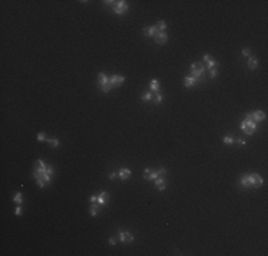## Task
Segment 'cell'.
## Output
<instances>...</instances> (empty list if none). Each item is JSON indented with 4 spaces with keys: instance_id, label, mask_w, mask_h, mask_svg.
Masks as SVG:
<instances>
[{
    "instance_id": "1",
    "label": "cell",
    "mask_w": 268,
    "mask_h": 256,
    "mask_svg": "<svg viewBox=\"0 0 268 256\" xmlns=\"http://www.w3.org/2000/svg\"><path fill=\"white\" fill-rule=\"evenodd\" d=\"M190 71H191V77L197 80L198 83L201 81V79L204 77V71H206V67L202 63H193L190 67Z\"/></svg>"
},
{
    "instance_id": "2",
    "label": "cell",
    "mask_w": 268,
    "mask_h": 256,
    "mask_svg": "<svg viewBox=\"0 0 268 256\" xmlns=\"http://www.w3.org/2000/svg\"><path fill=\"white\" fill-rule=\"evenodd\" d=\"M255 130H257V123H254L252 120L245 118V120L241 123V131H243L245 135H252V134L255 132Z\"/></svg>"
},
{
    "instance_id": "3",
    "label": "cell",
    "mask_w": 268,
    "mask_h": 256,
    "mask_svg": "<svg viewBox=\"0 0 268 256\" xmlns=\"http://www.w3.org/2000/svg\"><path fill=\"white\" fill-rule=\"evenodd\" d=\"M99 86L101 87V91H103V93H108V91L111 90L110 77H107L104 73H100L99 74Z\"/></svg>"
},
{
    "instance_id": "4",
    "label": "cell",
    "mask_w": 268,
    "mask_h": 256,
    "mask_svg": "<svg viewBox=\"0 0 268 256\" xmlns=\"http://www.w3.org/2000/svg\"><path fill=\"white\" fill-rule=\"evenodd\" d=\"M264 184V179L258 175V174H251L248 175V186L250 188H258Z\"/></svg>"
},
{
    "instance_id": "5",
    "label": "cell",
    "mask_w": 268,
    "mask_h": 256,
    "mask_svg": "<svg viewBox=\"0 0 268 256\" xmlns=\"http://www.w3.org/2000/svg\"><path fill=\"white\" fill-rule=\"evenodd\" d=\"M113 10H114L115 14H124V13L128 10L127 2H124V0H120V2H114V4H113Z\"/></svg>"
},
{
    "instance_id": "6",
    "label": "cell",
    "mask_w": 268,
    "mask_h": 256,
    "mask_svg": "<svg viewBox=\"0 0 268 256\" xmlns=\"http://www.w3.org/2000/svg\"><path fill=\"white\" fill-rule=\"evenodd\" d=\"M119 239L123 242V243H131L134 240V235H131L128 231H120L119 232Z\"/></svg>"
},
{
    "instance_id": "7",
    "label": "cell",
    "mask_w": 268,
    "mask_h": 256,
    "mask_svg": "<svg viewBox=\"0 0 268 256\" xmlns=\"http://www.w3.org/2000/svg\"><path fill=\"white\" fill-rule=\"evenodd\" d=\"M248 120H252L254 123H261L265 120V112L264 111H254L252 114H247Z\"/></svg>"
},
{
    "instance_id": "8",
    "label": "cell",
    "mask_w": 268,
    "mask_h": 256,
    "mask_svg": "<svg viewBox=\"0 0 268 256\" xmlns=\"http://www.w3.org/2000/svg\"><path fill=\"white\" fill-rule=\"evenodd\" d=\"M202 61L207 63V68H208V70H211V68H217V67H218L217 60H215L214 57H211L210 54H206V56L202 57Z\"/></svg>"
},
{
    "instance_id": "9",
    "label": "cell",
    "mask_w": 268,
    "mask_h": 256,
    "mask_svg": "<svg viewBox=\"0 0 268 256\" xmlns=\"http://www.w3.org/2000/svg\"><path fill=\"white\" fill-rule=\"evenodd\" d=\"M143 177L145 178V179H149V181H156L157 178L160 177V172L158 171H151V170H144V174H143Z\"/></svg>"
},
{
    "instance_id": "10",
    "label": "cell",
    "mask_w": 268,
    "mask_h": 256,
    "mask_svg": "<svg viewBox=\"0 0 268 256\" xmlns=\"http://www.w3.org/2000/svg\"><path fill=\"white\" fill-rule=\"evenodd\" d=\"M108 202V192H106V191H103L100 195H97V203H99L100 207H104V205H107Z\"/></svg>"
},
{
    "instance_id": "11",
    "label": "cell",
    "mask_w": 268,
    "mask_h": 256,
    "mask_svg": "<svg viewBox=\"0 0 268 256\" xmlns=\"http://www.w3.org/2000/svg\"><path fill=\"white\" fill-rule=\"evenodd\" d=\"M124 77L123 75H111L110 77V84H111V88L113 87H117V86H121L124 83Z\"/></svg>"
},
{
    "instance_id": "12",
    "label": "cell",
    "mask_w": 268,
    "mask_h": 256,
    "mask_svg": "<svg viewBox=\"0 0 268 256\" xmlns=\"http://www.w3.org/2000/svg\"><path fill=\"white\" fill-rule=\"evenodd\" d=\"M143 33H144L145 37H156V34L158 33V30H157L156 26H149V27H145V29L143 30Z\"/></svg>"
},
{
    "instance_id": "13",
    "label": "cell",
    "mask_w": 268,
    "mask_h": 256,
    "mask_svg": "<svg viewBox=\"0 0 268 256\" xmlns=\"http://www.w3.org/2000/svg\"><path fill=\"white\" fill-rule=\"evenodd\" d=\"M167 40H168V34L165 33V31H158V33L156 34V43L157 44H164Z\"/></svg>"
},
{
    "instance_id": "14",
    "label": "cell",
    "mask_w": 268,
    "mask_h": 256,
    "mask_svg": "<svg viewBox=\"0 0 268 256\" xmlns=\"http://www.w3.org/2000/svg\"><path fill=\"white\" fill-rule=\"evenodd\" d=\"M33 178L37 181V185L40 186V188H44L47 184H46V181H44V178H43V175H41L40 172H37V171H34L33 170Z\"/></svg>"
},
{
    "instance_id": "15",
    "label": "cell",
    "mask_w": 268,
    "mask_h": 256,
    "mask_svg": "<svg viewBox=\"0 0 268 256\" xmlns=\"http://www.w3.org/2000/svg\"><path fill=\"white\" fill-rule=\"evenodd\" d=\"M119 177L121 178V179H128V178L131 177V171L128 170V168H121V170L119 171Z\"/></svg>"
},
{
    "instance_id": "16",
    "label": "cell",
    "mask_w": 268,
    "mask_h": 256,
    "mask_svg": "<svg viewBox=\"0 0 268 256\" xmlns=\"http://www.w3.org/2000/svg\"><path fill=\"white\" fill-rule=\"evenodd\" d=\"M150 90L153 91V93H158V90H160V81L156 79L151 80L150 81Z\"/></svg>"
},
{
    "instance_id": "17",
    "label": "cell",
    "mask_w": 268,
    "mask_h": 256,
    "mask_svg": "<svg viewBox=\"0 0 268 256\" xmlns=\"http://www.w3.org/2000/svg\"><path fill=\"white\" fill-rule=\"evenodd\" d=\"M198 81L195 79H194V77H186V79H184V86L187 87V88H190V87H194L195 86V84H197Z\"/></svg>"
},
{
    "instance_id": "18",
    "label": "cell",
    "mask_w": 268,
    "mask_h": 256,
    "mask_svg": "<svg viewBox=\"0 0 268 256\" xmlns=\"http://www.w3.org/2000/svg\"><path fill=\"white\" fill-rule=\"evenodd\" d=\"M248 68L250 70H255L257 67H258V60H257L255 57H248Z\"/></svg>"
},
{
    "instance_id": "19",
    "label": "cell",
    "mask_w": 268,
    "mask_h": 256,
    "mask_svg": "<svg viewBox=\"0 0 268 256\" xmlns=\"http://www.w3.org/2000/svg\"><path fill=\"white\" fill-rule=\"evenodd\" d=\"M156 186H157V188H158L160 191H164V189H165V179L161 177V175L156 179Z\"/></svg>"
},
{
    "instance_id": "20",
    "label": "cell",
    "mask_w": 268,
    "mask_h": 256,
    "mask_svg": "<svg viewBox=\"0 0 268 256\" xmlns=\"http://www.w3.org/2000/svg\"><path fill=\"white\" fill-rule=\"evenodd\" d=\"M99 212H100V205L97 202H93V205L90 207V215L91 216H97Z\"/></svg>"
},
{
    "instance_id": "21",
    "label": "cell",
    "mask_w": 268,
    "mask_h": 256,
    "mask_svg": "<svg viewBox=\"0 0 268 256\" xmlns=\"http://www.w3.org/2000/svg\"><path fill=\"white\" fill-rule=\"evenodd\" d=\"M153 97H154L153 91H147V93H144V94H143L141 100H143V101H151V100H153Z\"/></svg>"
},
{
    "instance_id": "22",
    "label": "cell",
    "mask_w": 268,
    "mask_h": 256,
    "mask_svg": "<svg viewBox=\"0 0 268 256\" xmlns=\"http://www.w3.org/2000/svg\"><path fill=\"white\" fill-rule=\"evenodd\" d=\"M157 30H158V31H165V29H167V23H165L164 20H160L158 21V23H157Z\"/></svg>"
},
{
    "instance_id": "23",
    "label": "cell",
    "mask_w": 268,
    "mask_h": 256,
    "mask_svg": "<svg viewBox=\"0 0 268 256\" xmlns=\"http://www.w3.org/2000/svg\"><path fill=\"white\" fill-rule=\"evenodd\" d=\"M46 141H47V142L50 144V147H53V148H57L59 144H60L57 138H49V140H46Z\"/></svg>"
},
{
    "instance_id": "24",
    "label": "cell",
    "mask_w": 268,
    "mask_h": 256,
    "mask_svg": "<svg viewBox=\"0 0 268 256\" xmlns=\"http://www.w3.org/2000/svg\"><path fill=\"white\" fill-rule=\"evenodd\" d=\"M13 201H14L17 205H21V201H23V198H21V194H20V192H17V194L13 196Z\"/></svg>"
},
{
    "instance_id": "25",
    "label": "cell",
    "mask_w": 268,
    "mask_h": 256,
    "mask_svg": "<svg viewBox=\"0 0 268 256\" xmlns=\"http://www.w3.org/2000/svg\"><path fill=\"white\" fill-rule=\"evenodd\" d=\"M223 142H224V144H234V142H235V138H232V137H230V135H228V137H224V138H223Z\"/></svg>"
},
{
    "instance_id": "26",
    "label": "cell",
    "mask_w": 268,
    "mask_h": 256,
    "mask_svg": "<svg viewBox=\"0 0 268 256\" xmlns=\"http://www.w3.org/2000/svg\"><path fill=\"white\" fill-rule=\"evenodd\" d=\"M153 100H154V103L156 104H160L161 101H163V95H161L160 93H156V95L153 97Z\"/></svg>"
},
{
    "instance_id": "27",
    "label": "cell",
    "mask_w": 268,
    "mask_h": 256,
    "mask_svg": "<svg viewBox=\"0 0 268 256\" xmlns=\"http://www.w3.org/2000/svg\"><path fill=\"white\" fill-rule=\"evenodd\" d=\"M217 74H218V70H217V68H211L210 70V79H215Z\"/></svg>"
},
{
    "instance_id": "28",
    "label": "cell",
    "mask_w": 268,
    "mask_h": 256,
    "mask_svg": "<svg viewBox=\"0 0 268 256\" xmlns=\"http://www.w3.org/2000/svg\"><path fill=\"white\" fill-rule=\"evenodd\" d=\"M37 141H39V142H43V141H46V134H44V132H39Z\"/></svg>"
},
{
    "instance_id": "29",
    "label": "cell",
    "mask_w": 268,
    "mask_h": 256,
    "mask_svg": "<svg viewBox=\"0 0 268 256\" xmlns=\"http://www.w3.org/2000/svg\"><path fill=\"white\" fill-rule=\"evenodd\" d=\"M250 53H251V51H250V49H243V54H244V56L250 57Z\"/></svg>"
},
{
    "instance_id": "30",
    "label": "cell",
    "mask_w": 268,
    "mask_h": 256,
    "mask_svg": "<svg viewBox=\"0 0 268 256\" xmlns=\"http://www.w3.org/2000/svg\"><path fill=\"white\" fill-rule=\"evenodd\" d=\"M16 215L17 216H20L21 215V207L20 205H17V208H16Z\"/></svg>"
},
{
    "instance_id": "31",
    "label": "cell",
    "mask_w": 268,
    "mask_h": 256,
    "mask_svg": "<svg viewBox=\"0 0 268 256\" xmlns=\"http://www.w3.org/2000/svg\"><path fill=\"white\" fill-rule=\"evenodd\" d=\"M90 202L93 203V202H97V195H91L90 196Z\"/></svg>"
},
{
    "instance_id": "32",
    "label": "cell",
    "mask_w": 268,
    "mask_h": 256,
    "mask_svg": "<svg viewBox=\"0 0 268 256\" xmlns=\"http://www.w3.org/2000/svg\"><path fill=\"white\" fill-rule=\"evenodd\" d=\"M108 242H110V245H113V246H114V245L117 243V240H115V238H110V239H108Z\"/></svg>"
},
{
    "instance_id": "33",
    "label": "cell",
    "mask_w": 268,
    "mask_h": 256,
    "mask_svg": "<svg viewBox=\"0 0 268 256\" xmlns=\"http://www.w3.org/2000/svg\"><path fill=\"white\" fill-rule=\"evenodd\" d=\"M115 175H117L115 172H110V174H108V179H114Z\"/></svg>"
},
{
    "instance_id": "34",
    "label": "cell",
    "mask_w": 268,
    "mask_h": 256,
    "mask_svg": "<svg viewBox=\"0 0 268 256\" xmlns=\"http://www.w3.org/2000/svg\"><path fill=\"white\" fill-rule=\"evenodd\" d=\"M237 141H238V142H240V144H241V145H244V144H245V140H243V138H238V140H237Z\"/></svg>"
}]
</instances>
